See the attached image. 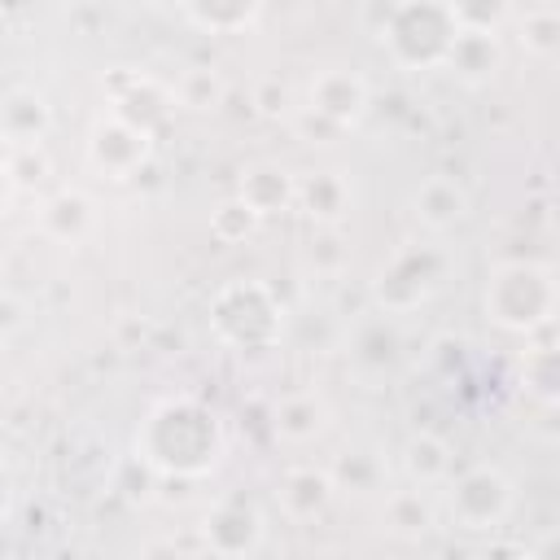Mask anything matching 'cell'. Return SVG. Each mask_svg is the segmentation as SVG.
Segmentation results:
<instances>
[{
  "label": "cell",
  "mask_w": 560,
  "mask_h": 560,
  "mask_svg": "<svg viewBox=\"0 0 560 560\" xmlns=\"http://www.w3.org/2000/svg\"><path fill=\"white\" fill-rule=\"evenodd\" d=\"M136 459L162 477H201L223 459V424L197 398H166L144 416Z\"/></svg>",
  "instance_id": "obj_1"
},
{
  "label": "cell",
  "mask_w": 560,
  "mask_h": 560,
  "mask_svg": "<svg viewBox=\"0 0 560 560\" xmlns=\"http://www.w3.org/2000/svg\"><path fill=\"white\" fill-rule=\"evenodd\" d=\"M486 315L508 332H542L556 319L560 284L547 262H503L486 284Z\"/></svg>",
  "instance_id": "obj_2"
},
{
  "label": "cell",
  "mask_w": 560,
  "mask_h": 560,
  "mask_svg": "<svg viewBox=\"0 0 560 560\" xmlns=\"http://www.w3.org/2000/svg\"><path fill=\"white\" fill-rule=\"evenodd\" d=\"M459 26L451 4L442 0H407V4H389L381 18V44L385 52L402 66V70H433L446 61L451 44H455Z\"/></svg>",
  "instance_id": "obj_3"
},
{
  "label": "cell",
  "mask_w": 560,
  "mask_h": 560,
  "mask_svg": "<svg viewBox=\"0 0 560 560\" xmlns=\"http://www.w3.org/2000/svg\"><path fill=\"white\" fill-rule=\"evenodd\" d=\"M280 298L262 280H228L210 298V328L232 350H267L280 337Z\"/></svg>",
  "instance_id": "obj_4"
},
{
  "label": "cell",
  "mask_w": 560,
  "mask_h": 560,
  "mask_svg": "<svg viewBox=\"0 0 560 560\" xmlns=\"http://www.w3.org/2000/svg\"><path fill=\"white\" fill-rule=\"evenodd\" d=\"M512 503H516V486L494 464H477V468L459 472L451 486V499H446L451 521L459 529H499L508 521Z\"/></svg>",
  "instance_id": "obj_5"
},
{
  "label": "cell",
  "mask_w": 560,
  "mask_h": 560,
  "mask_svg": "<svg viewBox=\"0 0 560 560\" xmlns=\"http://www.w3.org/2000/svg\"><path fill=\"white\" fill-rule=\"evenodd\" d=\"M442 271H446V258L438 249L407 245L381 267V276L372 280V298L385 306V315L389 311H411L442 284Z\"/></svg>",
  "instance_id": "obj_6"
},
{
  "label": "cell",
  "mask_w": 560,
  "mask_h": 560,
  "mask_svg": "<svg viewBox=\"0 0 560 560\" xmlns=\"http://www.w3.org/2000/svg\"><path fill=\"white\" fill-rule=\"evenodd\" d=\"M171 109H175V92L166 83H158L153 74H127L122 83L109 88V118L127 122L131 131H140L149 140L162 131Z\"/></svg>",
  "instance_id": "obj_7"
},
{
  "label": "cell",
  "mask_w": 560,
  "mask_h": 560,
  "mask_svg": "<svg viewBox=\"0 0 560 560\" xmlns=\"http://www.w3.org/2000/svg\"><path fill=\"white\" fill-rule=\"evenodd\" d=\"M306 114H315L332 131H346L368 114V83L354 70H341V66L319 70L311 79V92H306Z\"/></svg>",
  "instance_id": "obj_8"
},
{
  "label": "cell",
  "mask_w": 560,
  "mask_h": 560,
  "mask_svg": "<svg viewBox=\"0 0 560 560\" xmlns=\"http://www.w3.org/2000/svg\"><path fill=\"white\" fill-rule=\"evenodd\" d=\"M149 149H153V140L140 136V131H131L118 118H101L92 127V136H88V162L105 179H131L149 162Z\"/></svg>",
  "instance_id": "obj_9"
},
{
  "label": "cell",
  "mask_w": 560,
  "mask_h": 560,
  "mask_svg": "<svg viewBox=\"0 0 560 560\" xmlns=\"http://www.w3.org/2000/svg\"><path fill=\"white\" fill-rule=\"evenodd\" d=\"M201 538L214 556L223 560H236V556H249L262 538V516L245 503V499H223L206 512L201 521Z\"/></svg>",
  "instance_id": "obj_10"
},
{
  "label": "cell",
  "mask_w": 560,
  "mask_h": 560,
  "mask_svg": "<svg viewBox=\"0 0 560 560\" xmlns=\"http://www.w3.org/2000/svg\"><path fill=\"white\" fill-rule=\"evenodd\" d=\"M48 127H52V109L39 92H31V88L4 92V101H0V140L9 149H39Z\"/></svg>",
  "instance_id": "obj_11"
},
{
  "label": "cell",
  "mask_w": 560,
  "mask_h": 560,
  "mask_svg": "<svg viewBox=\"0 0 560 560\" xmlns=\"http://www.w3.org/2000/svg\"><path fill=\"white\" fill-rule=\"evenodd\" d=\"M293 197H298V179L284 166H249L236 188V201H245V210H254V219L289 210Z\"/></svg>",
  "instance_id": "obj_12"
},
{
  "label": "cell",
  "mask_w": 560,
  "mask_h": 560,
  "mask_svg": "<svg viewBox=\"0 0 560 560\" xmlns=\"http://www.w3.org/2000/svg\"><path fill=\"white\" fill-rule=\"evenodd\" d=\"M92 223H96V210H92V201H88L79 188H61V192H52V197L39 206V228H44V236H52V241H61V245H79V241L92 232Z\"/></svg>",
  "instance_id": "obj_13"
},
{
  "label": "cell",
  "mask_w": 560,
  "mask_h": 560,
  "mask_svg": "<svg viewBox=\"0 0 560 560\" xmlns=\"http://www.w3.org/2000/svg\"><path fill=\"white\" fill-rule=\"evenodd\" d=\"M328 503H332V477H328L324 468L302 464V468H289V472L280 477V508H284L293 521H311V516H319Z\"/></svg>",
  "instance_id": "obj_14"
},
{
  "label": "cell",
  "mask_w": 560,
  "mask_h": 560,
  "mask_svg": "<svg viewBox=\"0 0 560 560\" xmlns=\"http://www.w3.org/2000/svg\"><path fill=\"white\" fill-rule=\"evenodd\" d=\"M464 214H468V192H464L455 179L429 175V179L416 188V219H420L424 228L446 232V228H455Z\"/></svg>",
  "instance_id": "obj_15"
},
{
  "label": "cell",
  "mask_w": 560,
  "mask_h": 560,
  "mask_svg": "<svg viewBox=\"0 0 560 560\" xmlns=\"http://www.w3.org/2000/svg\"><path fill=\"white\" fill-rule=\"evenodd\" d=\"M455 79H464V83H486L494 70H499V35H481V31H459L455 35V44H451V52H446V61H442Z\"/></svg>",
  "instance_id": "obj_16"
},
{
  "label": "cell",
  "mask_w": 560,
  "mask_h": 560,
  "mask_svg": "<svg viewBox=\"0 0 560 560\" xmlns=\"http://www.w3.org/2000/svg\"><path fill=\"white\" fill-rule=\"evenodd\" d=\"M398 328H394V319L385 315V311H376V315H363L359 324H354V337H350V354H354V363L359 368H368V372H381V368H389L394 359H398Z\"/></svg>",
  "instance_id": "obj_17"
},
{
  "label": "cell",
  "mask_w": 560,
  "mask_h": 560,
  "mask_svg": "<svg viewBox=\"0 0 560 560\" xmlns=\"http://www.w3.org/2000/svg\"><path fill=\"white\" fill-rule=\"evenodd\" d=\"M271 424H276V438H284V442H311L328 424V407H324L319 394L302 389V394H289V398L276 402Z\"/></svg>",
  "instance_id": "obj_18"
},
{
  "label": "cell",
  "mask_w": 560,
  "mask_h": 560,
  "mask_svg": "<svg viewBox=\"0 0 560 560\" xmlns=\"http://www.w3.org/2000/svg\"><path fill=\"white\" fill-rule=\"evenodd\" d=\"M315 223H337L346 210H350V184L337 175V171H319L311 179L298 184V197H293Z\"/></svg>",
  "instance_id": "obj_19"
},
{
  "label": "cell",
  "mask_w": 560,
  "mask_h": 560,
  "mask_svg": "<svg viewBox=\"0 0 560 560\" xmlns=\"http://www.w3.org/2000/svg\"><path fill=\"white\" fill-rule=\"evenodd\" d=\"M516 22V39L529 57H551L560 48V9L556 4H525V9H512Z\"/></svg>",
  "instance_id": "obj_20"
},
{
  "label": "cell",
  "mask_w": 560,
  "mask_h": 560,
  "mask_svg": "<svg viewBox=\"0 0 560 560\" xmlns=\"http://www.w3.org/2000/svg\"><path fill=\"white\" fill-rule=\"evenodd\" d=\"M179 18L210 35H236V31L258 26L262 4H179Z\"/></svg>",
  "instance_id": "obj_21"
},
{
  "label": "cell",
  "mask_w": 560,
  "mask_h": 560,
  "mask_svg": "<svg viewBox=\"0 0 560 560\" xmlns=\"http://www.w3.org/2000/svg\"><path fill=\"white\" fill-rule=\"evenodd\" d=\"M402 468H407L411 481H420V486L446 481V477H451V446H446L438 433H416V438L402 446Z\"/></svg>",
  "instance_id": "obj_22"
},
{
  "label": "cell",
  "mask_w": 560,
  "mask_h": 560,
  "mask_svg": "<svg viewBox=\"0 0 560 560\" xmlns=\"http://www.w3.org/2000/svg\"><path fill=\"white\" fill-rule=\"evenodd\" d=\"M385 525L398 538H424L433 529V503L424 490H394L385 499Z\"/></svg>",
  "instance_id": "obj_23"
},
{
  "label": "cell",
  "mask_w": 560,
  "mask_h": 560,
  "mask_svg": "<svg viewBox=\"0 0 560 560\" xmlns=\"http://www.w3.org/2000/svg\"><path fill=\"white\" fill-rule=\"evenodd\" d=\"M521 385L534 402L542 407H556L560 398V359H556V346L542 341L534 350H525V368H521Z\"/></svg>",
  "instance_id": "obj_24"
},
{
  "label": "cell",
  "mask_w": 560,
  "mask_h": 560,
  "mask_svg": "<svg viewBox=\"0 0 560 560\" xmlns=\"http://www.w3.org/2000/svg\"><path fill=\"white\" fill-rule=\"evenodd\" d=\"M332 490H354V494H372L381 490L385 481V464L372 455V451H346L337 464H332Z\"/></svg>",
  "instance_id": "obj_25"
},
{
  "label": "cell",
  "mask_w": 560,
  "mask_h": 560,
  "mask_svg": "<svg viewBox=\"0 0 560 560\" xmlns=\"http://www.w3.org/2000/svg\"><path fill=\"white\" fill-rule=\"evenodd\" d=\"M171 92H175V105H184V109H197V114H206V109H219V105H223V96H228L223 79H219L214 70H206V66H192V70H184V74H179V83H175Z\"/></svg>",
  "instance_id": "obj_26"
},
{
  "label": "cell",
  "mask_w": 560,
  "mask_h": 560,
  "mask_svg": "<svg viewBox=\"0 0 560 560\" xmlns=\"http://www.w3.org/2000/svg\"><path fill=\"white\" fill-rule=\"evenodd\" d=\"M254 223H258L254 210H245V201L232 197V201H223V206L214 210V223H210V228H214L219 241H245V236L254 232Z\"/></svg>",
  "instance_id": "obj_27"
},
{
  "label": "cell",
  "mask_w": 560,
  "mask_h": 560,
  "mask_svg": "<svg viewBox=\"0 0 560 560\" xmlns=\"http://www.w3.org/2000/svg\"><path fill=\"white\" fill-rule=\"evenodd\" d=\"M254 105H258L262 114H280V109L289 105V92H284V83H280V79H267V83L254 92Z\"/></svg>",
  "instance_id": "obj_28"
},
{
  "label": "cell",
  "mask_w": 560,
  "mask_h": 560,
  "mask_svg": "<svg viewBox=\"0 0 560 560\" xmlns=\"http://www.w3.org/2000/svg\"><path fill=\"white\" fill-rule=\"evenodd\" d=\"M477 560H525V547L521 542H508V538H494L477 551Z\"/></svg>",
  "instance_id": "obj_29"
},
{
  "label": "cell",
  "mask_w": 560,
  "mask_h": 560,
  "mask_svg": "<svg viewBox=\"0 0 560 560\" xmlns=\"http://www.w3.org/2000/svg\"><path fill=\"white\" fill-rule=\"evenodd\" d=\"M13 192H18V184H13V175H9V166H4V158H0V214L9 210Z\"/></svg>",
  "instance_id": "obj_30"
},
{
  "label": "cell",
  "mask_w": 560,
  "mask_h": 560,
  "mask_svg": "<svg viewBox=\"0 0 560 560\" xmlns=\"http://www.w3.org/2000/svg\"><path fill=\"white\" fill-rule=\"evenodd\" d=\"M22 324V315H18V306L9 302V298H0V332H9V328H18Z\"/></svg>",
  "instance_id": "obj_31"
},
{
  "label": "cell",
  "mask_w": 560,
  "mask_h": 560,
  "mask_svg": "<svg viewBox=\"0 0 560 560\" xmlns=\"http://www.w3.org/2000/svg\"><path fill=\"white\" fill-rule=\"evenodd\" d=\"M9 503H13V490H9V477L0 472V521L9 516Z\"/></svg>",
  "instance_id": "obj_32"
},
{
  "label": "cell",
  "mask_w": 560,
  "mask_h": 560,
  "mask_svg": "<svg viewBox=\"0 0 560 560\" xmlns=\"http://www.w3.org/2000/svg\"><path fill=\"white\" fill-rule=\"evenodd\" d=\"M0 298H4V262H0Z\"/></svg>",
  "instance_id": "obj_33"
}]
</instances>
